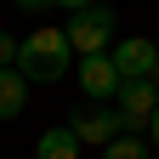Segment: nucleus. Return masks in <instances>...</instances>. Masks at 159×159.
Segmentation results:
<instances>
[{
  "label": "nucleus",
  "instance_id": "2eb2a0df",
  "mask_svg": "<svg viewBox=\"0 0 159 159\" xmlns=\"http://www.w3.org/2000/svg\"><path fill=\"white\" fill-rule=\"evenodd\" d=\"M153 46H159V34H153Z\"/></svg>",
  "mask_w": 159,
  "mask_h": 159
},
{
  "label": "nucleus",
  "instance_id": "ddd939ff",
  "mask_svg": "<svg viewBox=\"0 0 159 159\" xmlns=\"http://www.w3.org/2000/svg\"><path fill=\"white\" fill-rule=\"evenodd\" d=\"M148 131H153V148H159V114H153V119H148Z\"/></svg>",
  "mask_w": 159,
  "mask_h": 159
},
{
  "label": "nucleus",
  "instance_id": "9d476101",
  "mask_svg": "<svg viewBox=\"0 0 159 159\" xmlns=\"http://www.w3.org/2000/svg\"><path fill=\"white\" fill-rule=\"evenodd\" d=\"M6 63H17V40H11L6 29H0V68H6Z\"/></svg>",
  "mask_w": 159,
  "mask_h": 159
},
{
  "label": "nucleus",
  "instance_id": "7ed1b4c3",
  "mask_svg": "<svg viewBox=\"0 0 159 159\" xmlns=\"http://www.w3.org/2000/svg\"><path fill=\"white\" fill-rule=\"evenodd\" d=\"M114 114H119V125H125V131L148 125V119L159 114V85H153V80H125L119 97H114Z\"/></svg>",
  "mask_w": 159,
  "mask_h": 159
},
{
  "label": "nucleus",
  "instance_id": "f8f14e48",
  "mask_svg": "<svg viewBox=\"0 0 159 159\" xmlns=\"http://www.w3.org/2000/svg\"><path fill=\"white\" fill-rule=\"evenodd\" d=\"M11 6H23V11H34V6H51V0H11Z\"/></svg>",
  "mask_w": 159,
  "mask_h": 159
},
{
  "label": "nucleus",
  "instance_id": "f257e3e1",
  "mask_svg": "<svg viewBox=\"0 0 159 159\" xmlns=\"http://www.w3.org/2000/svg\"><path fill=\"white\" fill-rule=\"evenodd\" d=\"M74 63V46L63 29H34L29 40H17V74L23 80H63Z\"/></svg>",
  "mask_w": 159,
  "mask_h": 159
},
{
  "label": "nucleus",
  "instance_id": "1a4fd4ad",
  "mask_svg": "<svg viewBox=\"0 0 159 159\" xmlns=\"http://www.w3.org/2000/svg\"><path fill=\"white\" fill-rule=\"evenodd\" d=\"M102 159H148V153H142V136H131V131H125V136H114Z\"/></svg>",
  "mask_w": 159,
  "mask_h": 159
},
{
  "label": "nucleus",
  "instance_id": "423d86ee",
  "mask_svg": "<svg viewBox=\"0 0 159 159\" xmlns=\"http://www.w3.org/2000/svg\"><path fill=\"white\" fill-rule=\"evenodd\" d=\"M74 136H80V148L85 142H114V136H125V125H119V114L114 108H85V114H74V125H68Z\"/></svg>",
  "mask_w": 159,
  "mask_h": 159
},
{
  "label": "nucleus",
  "instance_id": "39448f33",
  "mask_svg": "<svg viewBox=\"0 0 159 159\" xmlns=\"http://www.w3.org/2000/svg\"><path fill=\"white\" fill-rule=\"evenodd\" d=\"M108 57H114L119 80H148L153 63H159V46L153 40H125V46H108Z\"/></svg>",
  "mask_w": 159,
  "mask_h": 159
},
{
  "label": "nucleus",
  "instance_id": "9b49d317",
  "mask_svg": "<svg viewBox=\"0 0 159 159\" xmlns=\"http://www.w3.org/2000/svg\"><path fill=\"white\" fill-rule=\"evenodd\" d=\"M51 6H68V11H85V6H97V0H51Z\"/></svg>",
  "mask_w": 159,
  "mask_h": 159
},
{
  "label": "nucleus",
  "instance_id": "6e6552de",
  "mask_svg": "<svg viewBox=\"0 0 159 159\" xmlns=\"http://www.w3.org/2000/svg\"><path fill=\"white\" fill-rule=\"evenodd\" d=\"M34 159H80V136H74L68 125H57V131H46V136H40Z\"/></svg>",
  "mask_w": 159,
  "mask_h": 159
},
{
  "label": "nucleus",
  "instance_id": "20e7f679",
  "mask_svg": "<svg viewBox=\"0 0 159 159\" xmlns=\"http://www.w3.org/2000/svg\"><path fill=\"white\" fill-rule=\"evenodd\" d=\"M119 68H114V57L102 51V57H80V91L85 97H97V102H108V97H119Z\"/></svg>",
  "mask_w": 159,
  "mask_h": 159
},
{
  "label": "nucleus",
  "instance_id": "4468645a",
  "mask_svg": "<svg viewBox=\"0 0 159 159\" xmlns=\"http://www.w3.org/2000/svg\"><path fill=\"white\" fill-rule=\"evenodd\" d=\"M148 80H153V85H159V63H153V74H148Z\"/></svg>",
  "mask_w": 159,
  "mask_h": 159
},
{
  "label": "nucleus",
  "instance_id": "0eeeda50",
  "mask_svg": "<svg viewBox=\"0 0 159 159\" xmlns=\"http://www.w3.org/2000/svg\"><path fill=\"white\" fill-rule=\"evenodd\" d=\"M23 102H29V80L17 68H0V119H17Z\"/></svg>",
  "mask_w": 159,
  "mask_h": 159
},
{
  "label": "nucleus",
  "instance_id": "f03ea898",
  "mask_svg": "<svg viewBox=\"0 0 159 159\" xmlns=\"http://www.w3.org/2000/svg\"><path fill=\"white\" fill-rule=\"evenodd\" d=\"M63 34H68V46H74L80 57H102V51L114 46V11H108V6H85V11H74V23H68Z\"/></svg>",
  "mask_w": 159,
  "mask_h": 159
}]
</instances>
